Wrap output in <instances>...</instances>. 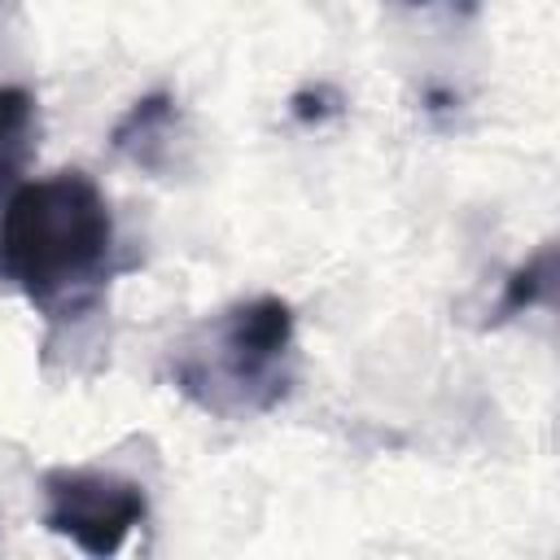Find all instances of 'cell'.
Segmentation results:
<instances>
[{
    "mask_svg": "<svg viewBox=\"0 0 560 560\" xmlns=\"http://www.w3.org/2000/svg\"><path fill=\"white\" fill-rule=\"evenodd\" d=\"M118 258V223L88 171L22 179L0 201V284L26 298L48 328L105 315Z\"/></svg>",
    "mask_w": 560,
    "mask_h": 560,
    "instance_id": "obj_1",
    "label": "cell"
},
{
    "mask_svg": "<svg viewBox=\"0 0 560 560\" xmlns=\"http://www.w3.org/2000/svg\"><path fill=\"white\" fill-rule=\"evenodd\" d=\"M298 376V315L284 298H241L192 324L166 354V381L210 420L276 411Z\"/></svg>",
    "mask_w": 560,
    "mask_h": 560,
    "instance_id": "obj_2",
    "label": "cell"
},
{
    "mask_svg": "<svg viewBox=\"0 0 560 560\" xmlns=\"http://www.w3.org/2000/svg\"><path fill=\"white\" fill-rule=\"evenodd\" d=\"M44 490V529L57 538H70L83 556H114L131 529L149 516V490L136 477H122L114 468H83L61 464L39 477Z\"/></svg>",
    "mask_w": 560,
    "mask_h": 560,
    "instance_id": "obj_3",
    "label": "cell"
},
{
    "mask_svg": "<svg viewBox=\"0 0 560 560\" xmlns=\"http://www.w3.org/2000/svg\"><path fill=\"white\" fill-rule=\"evenodd\" d=\"M109 149L144 175H175L188 149V118L171 88L136 96L122 118L109 127Z\"/></svg>",
    "mask_w": 560,
    "mask_h": 560,
    "instance_id": "obj_4",
    "label": "cell"
},
{
    "mask_svg": "<svg viewBox=\"0 0 560 560\" xmlns=\"http://www.w3.org/2000/svg\"><path fill=\"white\" fill-rule=\"evenodd\" d=\"M39 144V101L22 83H0V201L22 184Z\"/></svg>",
    "mask_w": 560,
    "mask_h": 560,
    "instance_id": "obj_5",
    "label": "cell"
},
{
    "mask_svg": "<svg viewBox=\"0 0 560 560\" xmlns=\"http://www.w3.org/2000/svg\"><path fill=\"white\" fill-rule=\"evenodd\" d=\"M551 289H556V245L542 241L521 267L508 271L503 293H499L486 328H499V324H508V319H516V315H525L534 306H551Z\"/></svg>",
    "mask_w": 560,
    "mask_h": 560,
    "instance_id": "obj_6",
    "label": "cell"
},
{
    "mask_svg": "<svg viewBox=\"0 0 560 560\" xmlns=\"http://www.w3.org/2000/svg\"><path fill=\"white\" fill-rule=\"evenodd\" d=\"M341 92H332L328 83H319V88H302L293 101H289V114L298 118V122H324V118H332V114H341Z\"/></svg>",
    "mask_w": 560,
    "mask_h": 560,
    "instance_id": "obj_7",
    "label": "cell"
},
{
    "mask_svg": "<svg viewBox=\"0 0 560 560\" xmlns=\"http://www.w3.org/2000/svg\"><path fill=\"white\" fill-rule=\"evenodd\" d=\"M402 4H411V9H429V4H446L451 13H459V18H468V13H477V4H481V0H402Z\"/></svg>",
    "mask_w": 560,
    "mask_h": 560,
    "instance_id": "obj_8",
    "label": "cell"
},
{
    "mask_svg": "<svg viewBox=\"0 0 560 560\" xmlns=\"http://www.w3.org/2000/svg\"><path fill=\"white\" fill-rule=\"evenodd\" d=\"M9 26H13V0H0V39L9 35Z\"/></svg>",
    "mask_w": 560,
    "mask_h": 560,
    "instance_id": "obj_9",
    "label": "cell"
}]
</instances>
